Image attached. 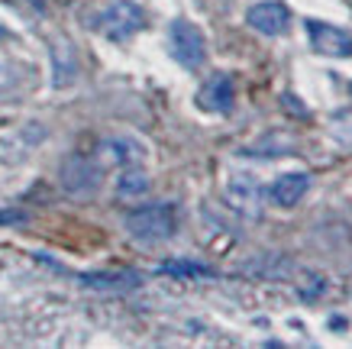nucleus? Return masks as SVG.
I'll return each mask as SVG.
<instances>
[{
  "label": "nucleus",
  "instance_id": "4468645a",
  "mask_svg": "<svg viewBox=\"0 0 352 349\" xmlns=\"http://www.w3.org/2000/svg\"><path fill=\"white\" fill-rule=\"evenodd\" d=\"M162 272H171V275H210V268L194 265V262H168V265H162Z\"/></svg>",
  "mask_w": 352,
  "mask_h": 349
},
{
  "label": "nucleus",
  "instance_id": "20e7f679",
  "mask_svg": "<svg viewBox=\"0 0 352 349\" xmlns=\"http://www.w3.org/2000/svg\"><path fill=\"white\" fill-rule=\"evenodd\" d=\"M245 23H249L256 32H262V36L278 39V36H285V32L291 30V23L294 20H291V10H288L285 0H258V3L249 7Z\"/></svg>",
  "mask_w": 352,
  "mask_h": 349
},
{
  "label": "nucleus",
  "instance_id": "9d476101",
  "mask_svg": "<svg viewBox=\"0 0 352 349\" xmlns=\"http://www.w3.org/2000/svg\"><path fill=\"white\" fill-rule=\"evenodd\" d=\"M52 85L55 87H72L78 78V55L68 39H55L52 43Z\"/></svg>",
  "mask_w": 352,
  "mask_h": 349
},
{
  "label": "nucleus",
  "instance_id": "f8f14e48",
  "mask_svg": "<svg viewBox=\"0 0 352 349\" xmlns=\"http://www.w3.org/2000/svg\"><path fill=\"white\" fill-rule=\"evenodd\" d=\"M142 278L136 272H87L81 275V285L85 288H97V291H129V288H139Z\"/></svg>",
  "mask_w": 352,
  "mask_h": 349
},
{
  "label": "nucleus",
  "instance_id": "2eb2a0df",
  "mask_svg": "<svg viewBox=\"0 0 352 349\" xmlns=\"http://www.w3.org/2000/svg\"><path fill=\"white\" fill-rule=\"evenodd\" d=\"M26 217H23L20 211H0V223H23Z\"/></svg>",
  "mask_w": 352,
  "mask_h": 349
},
{
  "label": "nucleus",
  "instance_id": "39448f33",
  "mask_svg": "<svg viewBox=\"0 0 352 349\" xmlns=\"http://www.w3.org/2000/svg\"><path fill=\"white\" fill-rule=\"evenodd\" d=\"M197 107H201L204 114H214V116H226L233 110L236 104V85H233V74L226 72H217L210 74L207 81L201 85V91L194 94Z\"/></svg>",
  "mask_w": 352,
  "mask_h": 349
},
{
  "label": "nucleus",
  "instance_id": "ddd939ff",
  "mask_svg": "<svg viewBox=\"0 0 352 349\" xmlns=\"http://www.w3.org/2000/svg\"><path fill=\"white\" fill-rule=\"evenodd\" d=\"M152 181L149 175L142 169H133V165H126V169L120 171L117 178V194L123 198V201H136V198H142V194H149Z\"/></svg>",
  "mask_w": 352,
  "mask_h": 349
},
{
  "label": "nucleus",
  "instance_id": "9b49d317",
  "mask_svg": "<svg viewBox=\"0 0 352 349\" xmlns=\"http://www.w3.org/2000/svg\"><path fill=\"white\" fill-rule=\"evenodd\" d=\"M100 152L107 162H117V165H133L146 156V142H139L133 136H113L100 142Z\"/></svg>",
  "mask_w": 352,
  "mask_h": 349
},
{
  "label": "nucleus",
  "instance_id": "7ed1b4c3",
  "mask_svg": "<svg viewBox=\"0 0 352 349\" xmlns=\"http://www.w3.org/2000/svg\"><path fill=\"white\" fill-rule=\"evenodd\" d=\"M146 26V13L133 0H113L97 13V32L110 43H129Z\"/></svg>",
  "mask_w": 352,
  "mask_h": 349
},
{
  "label": "nucleus",
  "instance_id": "6e6552de",
  "mask_svg": "<svg viewBox=\"0 0 352 349\" xmlns=\"http://www.w3.org/2000/svg\"><path fill=\"white\" fill-rule=\"evenodd\" d=\"M62 188L72 198H91L100 188V169L85 156H72L62 165Z\"/></svg>",
  "mask_w": 352,
  "mask_h": 349
},
{
  "label": "nucleus",
  "instance_id": "0eeeda50",
  "mask_svg": "<svg viewBox=\"0 0 352 349\" xmlns=\"http://www.w3.org/2000/svg\"><path fill=\"white\" fill-rule=\"evenodd\" d=\"M307 36H310V49L330 59H349L352 55V32L333 26V23L320 20H307Z\"/></svg>",
  "mask_w": 352,
  "mask_h": 349
},
{
  "label": "nucleus",
  "instance_id": "f257e3e1",
  "mask_svg": "<svg viewBox=\"0 0 352 349\" xmlns=\"http://www.w3.org/2000/svg\"><path fill=\"white\" fill-rule=\"evenodd\" d=\"M123 223L136 243H165L178 230V211H175V204H146V207L129 211Z\"/></svg>",
  "mask_w": 352,
  "mask_h": 349
},
{
  "label": "nucleus",
  "instance_id": "1a4fd4ad",
  "mask_svg": "<svg viewBox=\"0 0 352 349\" xmlns=\"http://www.w3.org/2000/svg\"><path fill=\"white\" fill-rule=\"evenodd\" d=\"M310 188V175L307 171H285V175H278L275 184L268 188V198L275 207H294V204L307 194Z\"/></svg>",
  "mask_w": 352,
  "mask_h": 349
},
{
  "label": "nucleus",
  "instance_id": "f03ea898",
  "mask_svg": "<svg viewBox=\"0 0 352 349\" xmlns=\"http://www.w3.org/2000/svg\"><path fill=\"white\" fill-rule=\"evenodd\" d=\"M168 55L188 72H201L207 62V36L191 20H175L168 26Z\"/></svg>",
  "mask_w": 352,
  "mask_h": 349
},
{
  "label": "nucleus",
  "instance_id": "dca6fc26",
  "mask_svg": "<svg viewBox=\"0 0 352 349\" xmlns=\"http://www.w3.org/2000/svg\"><path fill=\"white\" fill-rule=\"evenodd\" d=\"M349 91H352V85H349Z\"/></svg>",
  "mask_w": 352,
  "mask_h": 349
},
{
  "label": "nucleus",
  "instance_id": "423d86ee",
  "mask_svg": "<svg viewBox=\"0 0 352 349\" xmlns=\"http://www.w3.org/2000/svg\"><path fill=\"white\" fill-rule=\"evenodd\" d=\"M223 198L226 204L239 213H258V201H262V184L252 171H230L223 181Z\"/></svg>",
  "mask_w": 352,
  "mask_h": 349
}]
</instances>
